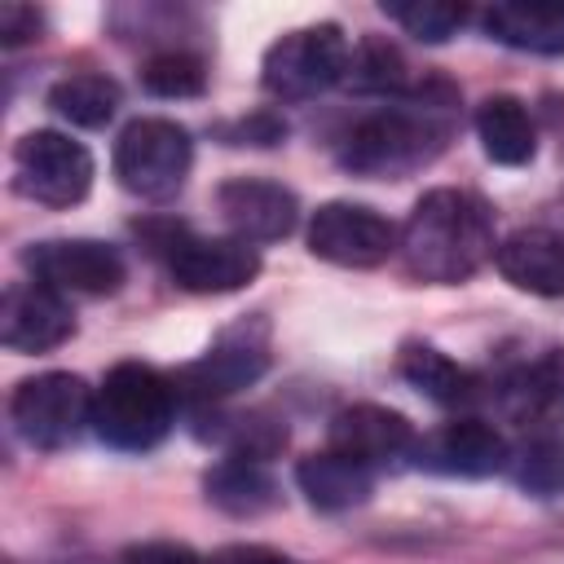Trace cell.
Masks as SVG:
<instances>
[{
  "label": "cell",
  "instance_id": "cell-3",
  "mask_svg": "<svg viewBox=\"0 0 564 564\" xmlns=\"http://www.w3.org/2000/svg\"><path fill=\"white\" fill-rule=\"evenodd\" d=\"M176 383L163 370L145 361H119L93 392V432L123 454L154 449L176 423Z\"/></svg>",
  "mask_w": 564,
  "mask_h": 564
},
{
  "label": "cell",
  "instance_id": "cell-30",
  "mask_svg": "<svg viewBox=\"0 0 564 564\" xmlns=\"http://www.w3.org/2000/svg\"><path fill=\"white\" fill-rule=\"evenodd\" d=\"M225 137H229V145H278V141L286 137V123H282L278 115L260 110V115H251V119L229 123Z\"/></svg>",
  "mask_w": 564,
  "mask_h": 564
},
{
  "label": "cell",
  "instance_id": "cell-27",
  "mask_svg": "<svg viewBox=\"0 0 564 564\" xmlns=\"http://www.w3.org/2000/svg\"><path fill=\"white\" fill-rule=\"evenodd\" d=\"M383 13L423 44H445L467 22L463 4H441V0H383Z\"/></svg>",
  "mask_w": 564,
  "mask_h": 564
},
{
  "label": "cell",
  "instance_id": "cell-25",
  "mask_svg": "<svg viewBox=\"0 0 564 564\" xmlns=\"http://www.w3.org/2000/svg\"><path fill=\"white\" fill-rule=\"evenodd\" d=\"M344 84L361 88V93H383L388 101L392 97H405L414 84H410V70H405V57L397 53V44L379 40V35H366L352 44V57H348V75Z\"/></svg>",
  "mask_w": 564,
  "mask_h": 564
},
{
  "label": "cell",
  "instance_id": "cell-6",
  "mask_svg": "<svg viewBox=\"0 0 564 564\" xmlns=\"http://www.w3.org/2000/svg\"><path fill=\"white\" fill-rule=\"evenodd\" d=\"M194 163V141L176 119L145 115L132 119L115 141V176L128 194L145 203H167L181 194Z\"/></svg>",
  "mask_w": 564,
  "mask_h": 564
},
{
  "label": "cell",
  "instance_id": "cell-2",
  "mask_svg": "<svg viewBox=\"0 0 564 564\" xmlns=\"http://www.w3.org/2000/svg\"><path fill=\"white\" fill-rule=\"evenodd\" d=\"M494 251H498V238H494L489 203L480 194L454 189V185L427 189L410 207V216L401 225V242H397L405 273L419 282H432V286L467 282Z\"/></svg>",
  "mask_w": 564,
  "mask_h": 564
},
{
  "label": "cell",
  "instance_id": "cell-24",
  "mask_svg": "<svg viewBox=\"0 0 564 564\" xmlns=\"http://www.w3.org/2000/svg\"><path fill=\"white\" fill-rule=\"evenodd\" d=\"M48 110L75 128H106L119 110V84L97 70L66 75L48 88Z\"/></svg>",
  "mask_w": 564,
  "mask_h": 564
},
{
  "label": "cell",
  "instance_id": "cell-21",
  "mask_svg": "<svg viewBox=\"0 0 564 564\" xmlns=\"http://www.w3.org/2000/svg\"><path fill=\"white\" fill-rule=\"evenodd\" d=\"M203 489L225 516H238V520L264 516L282 502L273 471L260 458H238V454H225L220 463H212V471L203 476Z\"/></svg>",
  "mask_w": 564,
  "mask_h": 564
},
{
  "label": "cell",
  "instance_id": "cell-26",
  "mask_svg": "<svg viewBox=\"0 0 564 564\" xmlns=\"http://www.w3.org/2000/svg\"><path fill=\"white\" fill-rule=\"evenodd\" d=\"M511 480L533 498H564V436L560 432H533L511 454Z\"/></svg>",
  "mask_w": 564,
  "mask_h": 564
},
{
  "label": "cell",
  "instance_id": "cell-22",
  "mask_svg": "<svg viewBox=\"0 0 564 564\" xmlns=\"http://www.w3.org/2000/svg\"><path fill=\"white\" fill-rule=\"evenodd\" d=\"M476 137H480L485 154L502 167H524L538 154V123H533L529 106L511 93L485 97L476 106Z\"/></svg>",
  "mask_w": 564,
  "mask_h": 564
},
{
  "label": "cell",
  "instance_id": "cell-4",
  "mask_svg": "<svg viewBox=\"0 0 564 564\" xmlns=\"http://www.w3.org/2000/svg\"><path fill=\"white\" fill-rule=\"evenodd\" d=\"M150 251L167 264L172 282L194 295H229L242 291L260 273V251L242 238H203L185 225H145Z\"/></svg>",
  "mask_w": 564,
  "mask_h": 564
},
{
  "label": "cell",
  "instance_id": "cell-12",
  "mask_svg": "<svg viewBox=\"0 0 564 564\" xmlns=\"http://www.w3.org/2000/svg\"><path fill=\"white\" fill-rule=\"evenodd\" d=\"M326 441L335 454L379 471V467H397L405 458H414L419 449V432L401 410L375 405V401H357L348 410H339L326 427Z\"/></svg>",
  "mask_w": 564,
  "mask_h": 564
},
{
  "label": "cell",
  "instance_id": "cell-16",
  "mask_svg": "<svg viewBox=\"0 0 564 564\" xmlns=\"http://www.w3.org/2000/svg\"><path fill=\"white\" fill-rule=\"evenodd\" d=\"M498 405L520 427H555L564 423V348H546L542 357L516 366L498 388Z\"/></svg>",
  "mask_w": 564,
  "mask_h": 564
},
{
  "label": "cell",
  "instance_id": "cell-14",
  "mask_svg": "<svg viewBox=\"0 0 564 564\" xmlns=\"http://www.w3.org/2000/svg\"><path fill=\"white\" fill-rule=\"evenodd\" d=\"M414 463L436 471V476H463V480H480V476H494L511 463V445L507 436L485 423V419H454L427 436H419V449H414Z\"/></svg>",
  "mask_w": 564,
  "mask_h": 564
},
{
  "label": "cell",
  "instance_id": "cell-1",
  "mask_svg": "<svg viewBox=\"0 0 564 564\" xmlns=\"http://www.w3.org/2000/svg\"><path fill=\"white\" fill-rule=\"evenodd\" d=\"M454 123L458 93L445 79L414 84L405 97H392L352 123V132L339 141V167L366 181H401L449 145Z\"/></svg>",
  "mask_w": 564,
  "mask_h": 564
},
{
  "label": "cell",
  "instance_id": "cell-10",
  "mask_svg": "<svg viewBox=\"0 0 564 564\" xmlns=\"http://www.w3.org/2000/svg\"><path fill=\"white\" fill-rule=\"evenodd\" d=\"M397 242H401V229L366 203L335 198V203H322L308 220V251L339 269H375L397 251Z\"/></svg>",
  "mask_w": 564,
  "mask_h": 564
},
{
  "label": "cell",
  "instance_id": "cell-29",
  "mask_svg": "<svg viewBox=\"0 0 564 564\" xmlns=\"http://www.w3.org/2000/svg\"><path fill=\"white\" fill-rule=\"evenodd\" d=\"M40 31H44V13L35 4H22V0H4L0 4V44L4 48L40 40Z\"/></svg>",
  "mask_w": 564,
  "mask_h": 564
},
{
  "label": "cell",
  "instance_id": "cell-33",
  "mask_svg": "<svg viewBox=\"0 0 564 564\" xmlns=\"http://www.w3.org/2000/svg\"><path fill=\"white\" fill-rule=\"evenodd\" d=\"M542 128L560 141L564 150V93H542Z\"/></svg>",
  "mask_w": 564,
  "mask_h": 564
},
{
  "label": "cell",
  "instance_id": "cell-19",
  "mask_svg": "<svg viewBox=\"0 0 564 564\" xmlns=\"http://www.w3.org/2000/svg\"><path fill=\"white\" fill-rule=\"evenodd\" d=\"M401 379L445 410H467V405L485 401V388H489L476 370L458 366L454 357H445L432 344H405L401 348Z\"/></svg>",
  "mask_w": 564,
  "mask_h": 564
},
{
  "label": "cell",
  "instance_id": "cell-9",
  "mask_svg": "<svg viewBox=\"0 0 564 564\" xmlns=\"http://www.w3.org/2000/svg\"><path fill=\"white\" fill-rule=\"evenodd\" d=\"M269 370V326L260 317H247L229 330H220V339L189 366H181L172 375L176 397L194 401V410L220 405L225 397L251 388L260 375Z\"/></svg>",
  "mask_w": 564,
  "mask_h": 564
},
{
  "label": "cell",
  "instance_id": "cell-17",
  "mask_svg": "<svg viewBox=\"0 0 564 564\" xmlns=\"http://www.w3.org/2000/svg\"><path fill=\"white\" fill-rule=\"evenodd\" d=\"M494 264L516 291H529L542 300L564 295V234L555 229L533 225V229L507 234L494 251Z\"/></svg>",
  "mask_w": 564,
  "mask_h": 564
},
{
  "label": "cell",
  "instance_id": "cell-5",
  "mask_svg": "<svg viewBox=\"0 0 564 564\" xmlns=\"http://www.w3.org/2000/svg\"><path fill=\"white\" fill-rule=\"evenodd\" d=\"M348 40L335 22H313L300 31H286L282 40L269 44L260 62V84L278 101H313L344 84L348 75Z\"/></svg>",
  "mask_w": 564,
  "mask_h": 564
},
{
  "label": "cell",
  "instance_id": "cell-32",
  "mask_svg": "<svg viewBox=\"0 0 564 564\" xmlns=\"http://www.w3.org/2000/svg\"><path fill=\"white\" fill-rule=\"evenodd\" d=\"M207 564H291V560L273 546H260V542H234V546L212 551Z\"/></svg>",
  "mask_w": 564,
  "mask_h": 564
},
{
  "label": "cell",
  "instance_id": "cell-20",
  "mask_svg": "<svg viewBox=\"0 0 564 564\" xmlns=\"http://www.w3.org/2000/svg\"><path fill=\"white\" fill-rule=\"evenodd\" d=\"M295 485L317 511H352L375 494V471L335 449H322V454L300 458Z\"/></svg>",
  "mask_w": 564,
  "mask_h": 564
},
{
  "label": "cell",
  "instance_id": "cell-23",
  "mask_svg": "<svg viewBox=\"0 0 564 564\" xmlns=\"http://www.w3.org/2000/svg\"><path fill=\"white\" fill-rule=\"evenodd\" d=\"M194 423H212V427H194V432L238 458L264 463L286 445V423H278L269 414H220L216 405H207V410H194Z\"/></svg>",
  "mask_w": 564,
  "mask_h": 564
},
{
  "label": "cell",
  "instance_id": "cell-28",
  "mask_svg": "<svg viewBox=\"0 0 564 564\" xmlns=\"http://www.w3.org/2000/svg\"><path fill=\"white\" fill-rule=\"evenodd\" d=\"M141 84L154 97H198L207 88V66H203V57H194L185 48H163V53L145 57Z\"/></svg>",
  "mask_w": 564,
  "mask_h": 564
},
{
  "label": "cell",
  "instance_id": "cell-7",
  "mask_svg": "<svg viewBox=\"0 0 564 564\" xmlns=\"http://www.w3.org/2000/svg\"><path fill=\"white\" fill-rule=\"evenodd\" d=\"M9 419L31 449H66L79 441L84 427H93V388L70 370L31 375L13 388Z\"/></svg>",
  "mask_w": 564,
  "mask_h": 564
},
{
  "label": "cell",
  "instance_id": "cell-15",
  "mask_svg": "<svg viewBox=\"0 0 564 564\" xmlns=\"http://www.w3.org/2000/svg\"><path fill=\"white\" fill-rule=\"evenodd\" d=\"M75 335V313L44 282H9L0 300V344L9 352H48Z\"/></svg>",
  "mask_w": 564,
  "mask_h": 564
},
{
  "label": "cell",
  "instance_id": "cell-8",
  "mask_svg": "<svg viewBox=\"0 0 564 564\" xmlns=\"http://www.w3.org/2000/svg\"><path fill=\"white\" fill-rule=\"evenodd\" d=\"M93 154L84 141L57 132V128H35L18 137L13 145V189L31 203L44 207H75L93 189Z\"/></svg>",
  "mask_w": 564,
  "mask_h": 564
},
{
  "label": "cell",
  "instance_id": "cell-31",
  "mask_svg": "<svg viewBox=\"0 0 564 564\" xmlns=\"http://www.w3.org/2000/svg\"><path fill=\"white\" fill-rule=\"evenodd\" d=\"M123 564H207L185 542H137L123 551Z\"/></svg>",
  "mask_w": 564,
  "mask_h": 564
},
{
  "label": "cell",
  "instance_id": "cell-18",
  "mask_svg": "<svg viewBox=\"0 0 564 564\" xmlns=\"http://www.w3.org/2000/svg\"><path fill=\"white\" fill-rule=\"evenodd\" d=\"M480 26L507 48L564 57V0H498L480 13Z\"/></svg>",
  "mask_w": 564,
  "mask_h": 564
},
{
  "label": "cell",
  "instance_id": "cell-11",
  "mask_svg": "<svg viewBox=\"0 0 564 564\" xmlns=\"http://www.w3.org/2000/svg\"><path fill=\"white\" fill-rule=\"evenodd\" d=\"M22 264L35 273V282L62 291V295H115L128 278V264L119 247L101 238H44L22 251Z\"/></svg>",
  "mask_w": 564,
  "mask_h": 564
},
{
  "label": "cell",
  "instance_id": "cell-13",
  "mask_svg": "<svg viewBox=\"0 0 564 564\" xmlns=\"http://www.w3.org/2000/svg\"><path fill=\"white\" fill-rule=\"evenodd\" d=\"M216 212L229 225V238L242 242H278L300 220V198L282 181L269 176H229L216 189Z\"/></svg>",
  "mask_w": 564,
  "mask_h": 564
}]
</instances>
